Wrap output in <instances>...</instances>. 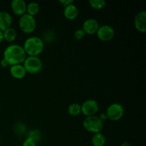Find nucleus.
<instances>
[{"mask_svg":"<svg viewBox=\"0 0 146 146\" xmlns=\"http://www.w3.org/2000/svg\"><path fill=\"white\" fill-rule=\"evenodd\" d=\"M27 56L23 47L19 44L9 45L4 51V58L9 66L22 64Z\"/></svg>","mask_w":146,"mask_h":146,"instance_id":"nucleus-1","label":"nucleus"},{"mask_svg":"<svg viewBox=\"0 0 146 146\" xmlns=\"http://www.w3.org/2000/svg\"><path fill=\"white\" fill-rule=\"evenodd\" d=\"M27 56H38L44 48V41L37 36H31L27 38L23 46Z\"/></svg>","mask_w":146,"mask_h":146,"instance_id":"nucleus-2","label":"nucleus"},{"mask_svg":"<svg viewBox=\"0 0 146 146\" xmlns=\"http://www.w3.org/2000/svg\"><path fill=\"white\" fill-rule=\"evenodd\" d=\"M83 125L88 132L97 133L102 131L104 123L101 118L96 115H93V116L86 117L83 122Z\"/></svg>","mask_w":146,"mask_h":146,"instance_id":"nucleus-3","label":"nucleus"},{"mask_svg":"<svg viewBox=\"0 0 146 146\" xmlns=\"http://www.w3.org/2000/svg\"><path fill=\"white\" fill-rule=\"evenodd\" d=\"M27 73L30 74H36L41 71L43 64L38 56H27L23 63Z\"/></svg>","mask_w":146,"mask_h":146,"instance_id":"nucleus-4","label":"nucleus"},{"mask_svg":"<svg viewBox=\"0 0 146 146\" xmlns=\"http://www.w3.org/2000/svg\"><path fill=\"white\" fill-rule=\"evenodd\" d=\"M19 26L21 31L25 34L34 32L36 27V20L35 17L25 14L21 16L19 20Z\"/></svg>","mask_w":146,"mask_h":146,"instance_id":"nucleus-5","label":"nucleus"},{"mask_svg":"<svg viewBox=\"0 0 146 146\" xmlns=\"http://www.w3.org/2000/svg\"><path fill=\"white\" fill-rule=\"evenodd\" d=\"M124 114V108L121 104L114 103L108 107L106 111V117L109 120L116 121L121 119Z\"/></svg>","mask_w":146,"mask_h":146,"instance_id":"nucleus-6","label":"nucleus"},{"mask_svg":"<svg viewBox=\"0 0 146 146\" xmlns=\"http://www.w3.org/2000/svg\"><path fill=\"white\" fill-rule=\"evenodd\" d=\"M81 113L85 116L89 117L96 115L99 109L98 102L95 100L88 99L84 101L81 105Z\"/></svg>","mask_w":146,"mask_h":146,"instance_id":"nucleus-7","label":"nucleus"},{"mask_svg":"<svg viewBox=\"0 0 146 146\" xmlns=\"http://www.w3.org/2000/svg\"><path fill=\"white\" fill-rule=\"evenodd\" d=\"M98 39L102 41H109L115 36V30L109 25H102L99 27L96 32Z\"/></svg>","mask_w":146,"mask_h":146,"instance_id":"nucleus-8","label":"nucleus"},{"mask_svg":"<svg viewBox=\"0 0 146 146\" xmlns=\"http://www.w3.org/2000/svg\"><path fill=\"white\" fill-rule=\"evenodd\" d=\"M99 27V24H98V21L96 19H88L83 24L82 29L84 30L86 34L93 35L94 34H96Z\"/></svg>","mask_w":146,"mask_h":146,"instance_id":"nucleus-9","label":"nucleus"},{"mask_svg":"<svg viewBox=\"0 0 146 146\" xmlns=\"http://www.w3.org/2000/svg\"><path fill=\"white\" fill-rule=\"evenodd\" d=\"M134 25L137 31L141 33L146 31V11H141L136 14L134 20Z\"/></svg>","mask_w":146,"mask_h":146,"instance_id":"nucleus-10","label":"nucleus"},{"mask_svg":"<svg viewBox=\"0 0 146 146\" xmlns=\"http://www.w3.org/2000/svg\"><path fill=\"white\" fill-rule=\"evenodd\" d=\"M27 5L24 0H13L11 3V8L16 15L21 17L27 14Z\"/></svg>","mask_w":146,"mask_h":146,"instance_id":"nucleus-11","label":"nucleus"},{"mask_svg":"<svg viewBox=\"0 0 146 146\" xmlns=\"http://www.w3.org/2000/svg\"><path fill=\"white\" fill-rule=\"evenodd\" d=\"M12 23V18L9 13L7 11H0V30L1 31H5L11 27Z\"/></svg>","mask_w":146,"mask_h":146,"instance_id":"nucleus-12","label":"nucleus"},{"mask_svg":"<svg viewBox=\"0 0 146 146\" xmlns=\"http://www.w3.org/2000/svg\"><path fill=\"white\" fill-rule=\"evenodd\" d=\"M9 71L11 76L17 79H21L24 78L27 74V71L23 64H16V65L11 66Z\"/></svg>","mask_w":146,"mask_h":146,"instance_id":"nucleus-13","label":"nucleus"},{"mask_svg":"<svg viewBox=\"0 0 146 146\" xmlns=\"http://www.w3.org/2000/svg\"><path fill=\"white\" fill-rule=\"evenodd\" d=\"M64 15L68 20H74L78 15V9L76 5L71 4L64 7Z\"/></svg>","mask_w":146,"mask_h":146,"instance_id":"nucleus-14","label":"nucleus"},{"mask_svg":"<svg viewBox=\"0 0 146 146\" xmlns=\"http://www.w3.org/2000/svg\"><path fill=\"white\" fill-rule=\"evenodd\" d=\"M91 142L94 146H104L106 143V139L105 135L100 132L94 133L91 139Z\"/></svg>","mask_w":146,"mask_h":146,"instance_id":"nucleus-15","label":"nucleus"},{"mask_svg":"<svg viewBox=\"0 0 146 146\" xmlns=\"http://www.w3.org/2000/svg\"><path fill=\"white\" fill-rule=\"evenodd\" d=\"M3 36H4V39L6 40L7 42H12L17 38V31L14 29L9 27L3 31Z\"/></svg>","mask_w":146,"mask_h":146,"instance_id":"nucleus-16","label":"nucleus"},{"mask_svg":"<svg viewBox=\"0 0 146 146\" xmlns=\"http://www.w3.org/2000/svg\"><path fill=\"white\" fill-rule=\"evenodd\" d=\"M40 11V6L39 4L35 1H32V2L29 3L27 5V14H29V15L34 17Z\"/></svg>","mask_w":146,"mask_h":146,"instance_id":"nucleus-17","label":"nucleus"},{"mask_svg":"<svg viewBox=\"0 0 146 146\" xmlns=\"http://www.w3.org/2000/svg\"><path fill=\"white\" fill-rule=\"evenodd\" d=\"M68 112L69 115L72 116H78L81 113V105L78 104H71L69 105L68 108Z\"/></svg>","mask_w":146,"mask_h":146,"instance_id":"nucleus-18","label":"nucleus"},{"mask_svg":"<svg viewBox=\"0 0 146 146\" xmlns=\"http://www.w3.org/2000/svg\"><path fill=\"white\" fill-rule=\"evenodd\" d=\"M88 3L90 6L96 10L102 9L106 6V1L104 0H90Z\"/></svg>","mask_w":146,"mask_h":146,"instance_id":"nucleus-19","label":"nucleus"},{"mask_svg":"<svg viewBox=\"0 0 146 146\" xmlns=\"http://www.w3.org/2000/svg\"><path fill=\"white\" fill-rule=\"evenodd\" d=\"M86 34L84 31V30L82 29H79L76 30V31L74 32V37L76 40H81L85 37Z\"/></svg>","mask_w":146,"mask_h":146,"instance_id":"nucleus-20","label":"nucleus"},{"mask_svg":"<svg viewBox=\"0 0 146 146\" xmlns=\"http://www.w3.org/2000/svg\"><path fill=\"white\" fill-rule=\"evenodd\" d=\"M22 146H36V142L30 138H27L23 143Z\"/></svg>","mask_w":146,"mask_h":146,"instance_id":"nucleus-21","label":"nucleus"},{"mask_svg":"<svg viewBox=\"0 0 146 146\" xmlns=\"http://www.w3.org/2000/svg\"><path fill=\"white\" fill-rule=\"evenodd\" d=\"M59 2L61 4H62L64 6V7H66V6L70 5V4H73L74 1L73 0H59Z\"/></svg>","mask_w":146,"mask_h":146,"instance_id":"nucleus-22","label":"nucleus"},{"mask_svg":"<svg viewBox=\"0 0 146 146\" xmlns=\"http://www.w3.org/2000/svg\"><path fill=\"white\" fill-rule=\"evenodd\" d=\"M0 64H1V66L2 67H7V66H9L8 62H7V61H6V60L4 59V58H3V59L1 61Z\"/></svg>","mask_w":146,"mask_h":146,"instance_id":"nucleus-23","label":"nucleus"},{"mask_svg":"<svg viewBox=\"0 0 146 146\" xmlns=\"http://www.w3.org/2000/svg\"><path fill=\"white\" fill-rule=\"evenodd\" d=\"M4 40V36H3V31H1L0 30V43L2 42V41Z\"/></svg>","mask_w":146,"mask_h":146,"instance_id":"nucleus-24","label":"nucleus"},{"mask_svg":"<svg viewBox=\"0 0 146 146\" xmlns=\"http://www.w3.org/2000/svg\"><path fill=\"white\" fill-rule=\"evenodd\" d=\"M121 146H131V144L125 142V143H123L121 144Z\"/></svg>","mask_w":146,"mask_h":146,"instance_id":"nucleus-25","label":"nucleus"},{"mask_svg":"<svg viewBox=\"0 0 146 146\" xmlns=\"http://www.w3.org/2000/svg\"><path fill=\"white\" fill-rule=\"evenodd\" d=\"M0 141H1V137H0Z\"/></svg>","mask_w":146,"mask_h":146,"instance_id":"nucleus-26","label":"nucleus"}]
</instances>
